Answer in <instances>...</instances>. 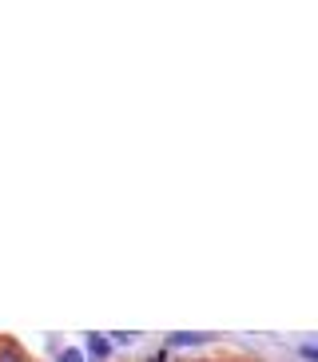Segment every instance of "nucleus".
Wrapping results in <instances>:
<instances>
[{
    "label": "nucleus",
    "mask_w": 318,
    "mask_h": 362,
    "mask_svg": "<svg viewBox=\"0 0 318 362\" xmlns=\"http://www.w3.org/2000/svg\"><path fill=\"white\" fill-rule=\"evenodd\" d=\"M0 362H24V354L13 350V347H4V350H0Z\"/></svg>",
    "instance_id": "20e7f679"
},
{
    "label": "nucleus",
    "mask_w": 318,
    "mask_h": 362,
    "mask_svg": "<svg viewBox=\"0 0 318 362\" xmlns=\"http://www.w3.org/2000/svg\"><path fill=\"white\" fill-rule=\"evenodd\" d=\"M108 350H111L108 334H88V359L92 362H104L108 359Z\"/></svg>",
    "instance_id": "f03ea898"
},
{
    "label": "nucleus",
    "mask_w": 318,
    "mask_h": 362,
    "mask_svg": "<svg viewBox=\"0 0 318 362\" xmlns=\"http://www.w3.org/2000/svg\"><path fill=\"white\" fill-rule=\"evenodd\" d=\"M199 343H211V334H203V331H171L167 334V347H199Z\"/></svg>",
    "instance_id": "f257e3e1"
},
{
    "label": "nucleus",
    "mask_w": 318,
    "mask_h": 362,
    "mask_svg": "<svg viewBox=\"0 0 318 362\" xmlns=\"http://www.w3.org/2000/svg\"><path fill=\"white\" fill-rule=\"evenodd\" d=\"M60 362H84V354L76 347H68V350H60Z\"/></svg>",
    "instance_id": "39448f33"
},
{
    "label": "nucleus",
    "mask_w": 318,
    "mask_h": 362,
    "mask_svg": "<svg viewBox=\"0 0 318 362\" xmlns=\"http://www.w3.org/2000/svg\"><path fill=\"white\" fill-rule=\"evenodd\" d=\"M299 354H303L306 362H318V343H306V347H299Z\"/></svg>",
    "instance_id": "7ed1b4c3"
}]
</instances>
